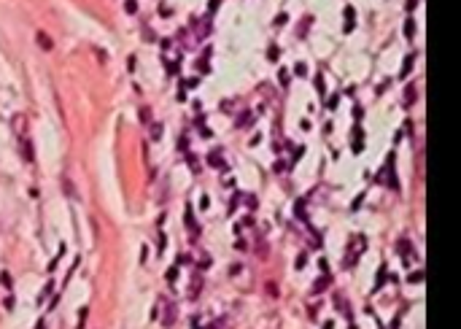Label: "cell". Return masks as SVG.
<instances>
[{"instance_id": "5b68a950", "label": "cell", "mask_w": 461, "mask_h": 329, "mask_svg": "<svg viewBox=\"0 0 461 329\" xmlns=\"http://www.w3.org/2000/svg\"><path fill=\"white\" fill-rule=\"evenodd\" d=\"M124 8H127V14H135V11H138V0H127Z\"/></svg>"}, {"instance_id": "277c9868", "label": "cell", "mask_w": 461, "mask_h": 329, "mask_svg": "<svg viewBox=\"0 0 461 329\" xmlns=\"http://www.w3.org/2000/svg\"><path fill=\"white\" fill-rule=\"evenodd\" d=\"M35 41H38V46H41L43 51H51V46H54V43H51V38L46 35V32H38V38H35Z\"/></svg>"}, {"instance_id": "8992f818", "label": "cell", "mask_w": 461, "mask_h": 329, "mask_svg": "<svg viewBox=\"0 0 461 329\" xmlns=\"http://www.w3.org/2000/svg\"><path fill=\"white\" fill-rule=\"evenodd\" d=\"M159 135H162V124H154V127H151V138H154V141H159Z\"/></svg>"}, {"instance_id": "ba28073f", "label": "cell", "mask_w": 461, "mask_h": 329, "mask_svg": "<svg viewBox=\"0 0 461 329\" xmlns=\"http://www.w3.org/2000/svg\"><path fill=\"white\" fill-rule=\"evenodd\" d=\"M0 232H3V221H0Z\"/></svg>"}, {"instance_id": "7a4b0ae2", "label": "cell", "mask_w": 461, "mask_h": 329, "mask_svg": "<svg viewBox=\"0 0 461 329\" xmlns=\"http://www.w3.org/2000/svg\"><path fill=\"white\" fill-rule=\"evenodd\" d=\"M14 130H16V135H22V138H27V130H30V124H27V116L24 114H16L14 119Z\"/></svg>"}, {"instance_id": "52a82bcc", "label": "cell", "mask_w": 461, "mask_h": 329, "mask_svg": "<svg viewBox=\"0 0 461 329\" xmlns=\"http://www.w3.org/2000/svg\"><path fill=\"white\" fill-rule=\"evenodd\" d=\"M35 329H46V327H43V321H41V324H38V327H35Z\"/></svg>"}, {"instance_id": "3957f363", "label": "cell", "mask_w": 461, "mask_h": 329, "mask_svg": "<svg viewBox=\"0 0 461 329\" xmlns=\"http://www.w3.org/2000/svg\"><path fill=\"white\" fill-rule=\"evenodd\" d=\"M62 189H65V194H68V197H70V200H78V192H76V183H73V181H70V175H68V173H65V175H62Z\"/></svg>"}, {"instance_id": "6da1fadb", "label": "cell", "mask_w": 461, "mask_h": 329, "mask_svg": "<svg viewBox=\"0 0 461 329\" xmlns=\"http://www.w3.org/2000/svg\"><path fill=\"white\" fill-rule=\"evenodd\" d=\"M19 151H22V160L24 162L35 160V157H32V141H30V135L27 138H19Z\"/></svg>"}]
</instances>
